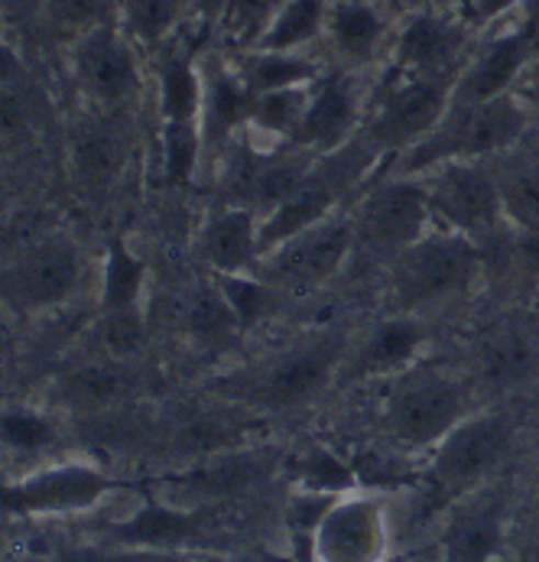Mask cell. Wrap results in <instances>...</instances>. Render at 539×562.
<instances>
[{
	"label": "cell",
	"mask_w": 539,
	"mask_h": 562,
	"mask_svg": "<svg viewBox=\"0 0 539 562\" xmlns=\"http://www.w3.org/2000/svg\"><path fill=\"white\" fill-rule=\"evenodd\" d=\"M355 325L358 322H322L280 341L250 368L228 371L218 384V397L257 413L306 409L338 387Z\"/></svg>",
	"instance_id": "6da1fadb"
},
{
	"label": "cell",
	"mask_w": 539,
	"mask_h": 562,
	"mask_svg": "<svg viewBox=\"0 0 539 562\" xmlns=\"http://www.w3.org/2000/svg\"><path fill=\"white\" fill-rule=\"evenodd\" d=\"M491 290L484 247L464 235L433 228L378 273L384 310L442 322Z\"/></svg>",
	"instance_id": "7a4b0ae2"
},
{
	"label": "cell",
	"mask_w": 539,
	"mask_h": 562,
	"mask_svg": "<svg viewBox=\"0 0 539 562\" xmlns=\"http://www.w3.org/2000/svg\"><path fill=\"white\" fill-rule=\"evenodd\" d=\"M481 403L462 361L429 355L378 384V426L400 452H433Z\"/></svg>",
	"instance_id": "3957f363"
},
{
	"label": "cell",
	"mask_w": 539,
	"mask_h": 562,
	"mask_svg": "<svg viewBox=\"0 0 539 562\" xmlns=\"http://www.w3.org/2000/svg\"><path fill=\"white\" fill-rule=\"evenodd\" d=\"M534 134V108L520 91L481 101L452 104L442 124L413 150L386 162L390 172L416 176L439 162H491L524 147Z\"/></svg>",
	"instance_id": "277c9868"
},
{
	"label": "cell",
	"mask_w": 539,
	"mask_h": 562,
	"mask_svg": "<svg viewBox=\"0 0 539 562\" xmlns=\"http://www.w3.org/2000/svg\"><path fill=\"white\" fill-rule=\"evenodd\" d=\"M355 222V270H371L374 277L403 254L409 244L436 228L429 195L419 176L378 169L368 186L351 202Z\"/></svg>",
	"instance_id": "5b68a950"
},
{
	"label": "cell",
	"mask_w": 539,
	"mask_h": 562,
	"mask_svg": "<svg viewBox=\"0 0 539 562\" xmlns=\"http://www.w3.org/2000/svg\"><path fill=\"white\" fill-rule=\"evenodd\" d=\"M452 91L456 76H413L400 69H381L371 81L361 140L384 166L393 162L442 124L452 108Z\"/></svg>",
	"instance_id": "8992f818"
},
{
	"label": "cell",
	"mask_w": 539,
	"mask_h": 562,
	"mask_svg": "<svg viewBox=\"0 0 539 562\" xmlns=\"http://www.w3.org/2000/svg\"><path fill=\"white\" fill-rule=\"evenodd\" d=\"M517 423L507 409H474L429 452L426 507L456 504L468 491L487 484L494 469L507 459Z\"/></svg>",
	"instance_id": "52a82bcc"
},
{
	"label": "cell",
	"mask_w": 539,
	"mask_h": 562,
	"mask_svg": "<svg viewBox=\"0 0 539 562\" xmlns=\"http://www.w3.org/2000/svg\"><path fill=\"white\" fill-rule=\"evenodd\" d=\"M462 368L481 401L514 397L539 384V310H504L481 322L462 351Z\"/></svg>",
	"instance_id": "ba28073f"
},
{
	"label": "cell",
	"mask_w": 539,
	"mask_h": 562,
	"mask_svg": "<svg viewBox=\"0 0 539 562\" xmlns=\"http://www.w3.org/2000/svg\"><path fill=\"white\" fill-rule=\"evenodd\" d=\"M66 72L88 111L127 114L147 91L141 46L121 26V20L69 40Z\"/></svg>",
	"instance_id": "9c48e42d"
},
{
	"label": "cell",
	"mask_w": 539,
	"mask_h": 562,
	"mask_svg": "<svg viewBox=\"0 0 539 562\" xmlns=\"http://www.w3.org/2000/svg\"><path fill=\"white\" fill-rule=\"evenodd\" d=\"M124 487L94 462L53 459L10 482H0V514L16 520L81 517L108 504Z\"/></svg>",
	"instance_id": "30bf717a"
},
{
	"label": "cell",
	"mask_w": 539,
	"mask_h": 562,
	"mask_svg": "<svg viewBox=\"0 0 539 562\" xmlns=\"http://www.w3.org/2000/svg\"><path fill=\"white\" fill-rule=\"evenodd\" d=\"M355 267V222L351 209L306 228L303 235L263 254L257 273L270 280L293 303H306L312 296L335 286Z\"/></svg>",
	"instance_id": "8fae6325"
},
{
	"label": "cell",
	"mask_w": 539,
	"mask_h": 562,
	"mask_svg": "<svg viewBox=\"0 0 539 562\" xmlns=\"http://www.w3.org/2000/svg\"><path fill=\"white\" fill-rule=\"evenodd\" d=\"M416 176L426 186L436 228L464 235L481 247L501 241L510 232L491 162H439Z\"/></svg>",
	"instance_id": "7c38bea8"
},
{
	"label": "cell",
	"mask_w": 539,
	"mask_h": 562,
	"mask_svg": "<svg viewBox=\"0 0 539 562\" xmlns=\"http://www.w3.org/2000/svg\"><path fill=\"white\" fill-rule=\"evenodd\" d=\"M439 322L396 310H378L371 319L358 322L348 358L338 374V387H378L390 378L416 368L436 355Z\"/></svg>",
	"instance_id": "4fadbf2b"
},
{
	"label": "cell",
	"mask_w": 539,
	"mask_h": 562,
	"mask_svg": "<svg viewBox=\"0 0 539 562\" xmlns=\"http://www.w3.org/2000/svg\"><path fill=\"white\" fill-rule=\"evenodd\" d=\"M225 527L218 507H189L147 494L127 517L111 520L104 543L131 550H166V553H199L222 540Z\"/></svg>",
	"instance_id": "5bb4252c"
},
{
	"label": "cell",
	"mask_w": 539,
	"mask_h": 562,
	"mask_svg": "<svg viewBox=\"0 0 539 562\" xmlns=\"http://www.w3.org/2000/svg\"><path fill=\"white\" fill-rule=\"evenodd\" d=\"M371 81L374 76L328 66L308 88L306 117L290 147H300L312 157H332L351 147L364 127Z\"/></svg>",
	"instance_id": "9a60e30c"
},
{
	"label": "cell",
	"mask_w": 539,
	"mask_h": 562,
	"mask_svg": "<svg viewBox=\"0 0 539 562\" xmlns=\"http://www.w3.org/2000/svg\"><path fill=\"white\" fill-rule=\"evenodd\" d=\"M478 33L452 7H406L384 69L413 76H459Z\"/></svg>",
	"instance_id": "2e32d148"
},
{
	"label": "cell",
	"mask_w": 539,
	"mask_h": 562,
	"mask_svg": "<svg viewBox=\"0 0 539 562\" xmlns=\"http://www.w3.org/2000/svg\"><path fill=\"white\" fill-rule=\"evenodd\" d=\"M277 465H280V456H273L270 449L237 446L228 452L189 462L186 469L172 472L156 494L176 504H189V507H222L263 487L277 472Z\"/></svg>",
	"instance_id": "e0dca14e"
},
{
	"label": "cell",
	"mask_w": 539,
	"mask_h": 562,
	"mask_svg": "<svg viewBox=\"0 0 539 562\" xmlns=\"http://www.w3.org/2000/svg\"><path fill=\"white\" fill-rule=\"evenodd\" d=\"M539 36L534 23H497L481 33V43L471 46L464 66L456 76L452 104H481L501 94L517 91L527 66L537 56Z\"/></svg>",
	"instance_id": "ac0fdd59"
},
{
	"label": "cell",
	"mask_w": 539,
	"mask_h": 562,
	"mask_svg": "<svg viewBox=\"0 0 539 562\" xmlns=\"http://www.w3.org/2000/svg\"><path fill=\"white\" fill-rule=\"evenodd\" d=\"M400 13L390 0H332L322 49L328 66L378 76L390 59Z\"/></svg>",
	"instance_id": "d6986e66"
},
{
	"label": "cell",
	"mask_w": 539,
	"mask_h": 562,
	"mask_svg": "<svg viewBox=\"0 0 539 562\" xmlns=\"http://www.w3.org/2000/svg\"><path fill=\"white\" fill-rule=\"evenodd\" d=\"M390 514L378 494H341L308 540L312 562H384Z\"/></svg>",
	"instance_id": "ffe728a7"
},
{
	"label": "cell",
	"mask_w": 539,
	"mask_h": 562,
	"mask_svg": "<svg viewBox=\"0 0 539 562\" xmlns=\"http://www.w3.org/2000/svg\"><path fill=\"white\" fill-rule=\"evenodd\" d=\"M85 283V257L66 235L33 244L13 267L7 290L23 310H59L72 303Z\"/></svg>",
	"instance_id": "44dd1931"
},
{
	"label": "cell",
	"mask_w": 539,
	"mask_h": 562,
	"mask_svg": "<svg viewBox=\"0 0 539 562\" xmlns=\"http://www.w3.org/2000/svg\"><path fill=\"white\" fill-rule=\"evenodd\" d=\"M510 504L504 487L481 484L449 504L442 524V562H497L507 543Z\"/></svg>",
	"instance_id": "7402d4cb"
},
{
	"label": "cell",
	"mask_w": 539,
	"mask_h": 562,
	"mask_svg": "<svg viewBox=\"0 0 539 562\" xmlns=\"http://www.w3.org/2000/svg\"><path fill=\"white\" fill-rule=\"evenodd\" d=\"M134 162V137L124 114L91 111L69 137V172L88 195H104L121 186Z\"/></svg>",
	"instance_id": "603a6c76"
},
{
	"label": "cell",
	"mask_w": 539,
	"mask_h": 562,
	"mask_svg": "<svg viewBox=\"0 0 539 562\" xmlns=\"http://www.w3.org/2000/svg\"><path fill=\"white\" fill-rule=\"evenodd\" d=\"M254 108V91L240 76L234 56L209 53L202 56V140H205V176L215 160L247 131Z\"/></svg>",
	"instance_id": "cb8c5ba5"
},
{
	"label": "cell",
	"mask_w": 539,
	"mask_h": 562,
	"mask_svg": "<svg viewBox=\"0 0 539 562\" xmlns=\"http://www.w3.org/2000/svg\"><path fill=\"white\" fill-rule=\"evenodd\" d=\"M195 254L205 273H250L263 260L260 215L237 202H218L199 225Z\"/></svg>",
	"instance_id": "d4e9b609"
},
{
	"label": "cell",
	"mask_w": 539,
	"mask_h": 562,
	"mask_svg": "<svg viewBox=\"0 0 539 562\" xmlns=\"http://www.w3.org/2000/svg\"><path fill=\"white\" fill-rule=\"evenodd\" d=\"M144 378L137 374L134 361L124 358H104V361H88L76 371H69L59 381V403L85 413V416H104V413H121L141 397Z\"/></svg>",
	"instance_id": "484cf974"
},
{
	"label": "cell",
	"mask_w": 539,
	"mask_h": 562,
	"mask_svg": "<svg viewBox=\"0 0 539 562\" xmlns=\"http://www.w3.org/2000/svg\"><path fill=\"white\" fill-rule=\"evenodd\" d=\"M154 98L159 124L169 121H195L202 114V56L186 53L169 40L156 49Z\"/></svg>",
	"instance_id": "4316f807"
},
{
	"label": "cell",
	"mask_w": 539,
	"mask_h": 562,
	"mask_svg": "<svg viewBox=\"0 0 539 562\" xmlns=\"http://www.w3.org/2000/svg\"><path fill=\"white\" fill-rule=\"evenodd\" d=\"M240 76L254 94L263 91H280V88H296V85H312L325 69L328 59H322L315 49H244L234 56Z\"/></svg>",
	"instance_id": "83f0119b"
},
{
	"label": "cell",
	"mask_w": 539,
	"mask_h": 562,
	"mask_svg": "<svg viewBox=\"0 0 539 562\" xmlns=\"http://www.w3.org/2000/svg\"><path fill=\"white\" fill-rule=\"evenodd\" d=\"M0 452L10 459L30 462V469H36V465L53 462L63 452V432L56 419L43 409L3 406L0 409Z\"/></svg>",
	"instance_id": "f1b7e54d"
},
{
	"label": "cell",
	"mask_w": 539,
	"mask_h": 562,
	"mask_svg": "<svg viewBox=\"0 0 539 562\" xmlns=\"http://www.w3.org/2000/svg\"><path fill=\"white\" fill-rule=\"evenodd\" d=\"M182 331L202 351H222V348L228 351L234 341L244 338L232 306L222 296L218 283L212 280V273H205V280L192 290L186 313H182Z\"/></svg>",
	"instance_id": "f546056e"
},
{
	"label": "cell",
	"mask_w": 539,
	"mask_h": 562,
	"mask_svg": "<svg viewBox=\"0 0 539 562\" xmlns=\"http://www.w3.org/2000/svg\"><path fill=\"white\" fill-rule=\"evenodd\" d=\"M212 280L218 283L222 296L228 300L234 319H237L240 331H244V338L250 331H260V328L273 325V322L293 306V300L283 296L257 270H250V273H212Z\"/></svg>",
	"instance_id": "4dcf8cb0"
},
{
	"label": "cell",
	"mask_w": 539,
	"mask_h": 562,
	"mask_svg": "<svg viewBox=\"0 0 539 562\" xmlns=\"http://www.w3.org/2000/svg\"><path fill=\"white\" fill-rule=\"evenodd\" d=\"M147 260L131 250L124 238L111 241L101 263V316L117 313H147Z\"/></svg>",
	"instance_id": "1f68e13d"
},
{
	"label": "cell",
	"mask_w": 539,
	"mask_h": 562,
	"mask_svg": "<svg viewBox=\"0 0 539 562\" xmlns=\"http://www.w3.org/2000/svg\"><path fill=\"white\" fill-rule=\"evenodd\" d=\"M497 186H501V199H504V212L510 228H524V225H539V150L517 147L510 154H504L501 160H491Z\"/></svg>",
	"instance_id": "d6a6232c"
},
{
	"label": "cell",
	"mask_w": 539,
	"mask_h": 562,
	"mask_svg": "<svg viewBox=\"0 0 539 562\" xmlns=\"http://www.w3.org/2000/svg\"><path fill=\"white\" fill-rule=\"evenodd\" d=\"M159 176L172 189L192 186L205 176V140L195 121L159 124Z\"/></svg>",
	"instance_id": "836d02e7"
},
{
	"label": "cell",
	"mask_w": 539,
	"mask_h": 562,
	"mask_svg": "<svg viewBox=\"0 0 539 562\" xmlns=\"http://www.w3.org/2000/svg\"><path fill=\"white\" fill-rule=\"evenodd\" d=\"M328 3L332 0H287L254 49H287V53L318 49L325 36Z\"/></svg>",
	"instance_id": "e575fe53"
},
{
	"label": "cell",
	"mask_w": 539,
	"mask_h": 562,
	"mask_svg": "<svg viewBox=\"0 0 539 562\" xmlns=\"http://www.w3.org/2000/svg\"><path fill=\"white\" fill-rule=\"evenodd\" d=\"M189 0H121V26L141 49H159L176 40Z\"/></svg>",
	"instance_id": "d590c367"
},
{
	"label": "cell",
	"mask_w": 539,
	"mask_h": 562,
	"mask_svg": "<svg viewBox=\"0 0 539 562\" xmlns=\"http://www.w3.org/2000/svg\"><path fill=\"white\" fill-rule=\"evenodd\" d=\"M296 487L300 491H312V494H332V497H341V494H351L358 491V475H355V465L348 459H341L335 449H325V446H312L300 456L296 462Z\"/></svg>",
	"instance_id": "8d00e7d4"
},
{
	"label": "cell",
	"mask_w": 539,
	"mask_h": 562,
	"mask_svg": "<svg viewBox=\"0 0 539 562\" xmlns=\"http://www.w3.org/2000/svg\"><path fill=\"white\" fill-rule=\"evenodd\" d=\"M40 20L76 40L88 30L121 20V0H40Z\"/></svg>",
	"instance_id": "74e56055"
},
{
	"label": "cell",
	"mask_w": 539,
	"mask_h": 562,
	"mask_svg": "<svg viewBox=\"0 0 539 562\" xmlns=\"http://www.w3.org/2000/svg\"><path fill=\"white\" fill-rule=\"evenodd\" d=\"M287 0H225L222 3V36L234 53L254 49Z\"/></svg>",
	"instance_id": "f35d334b"
},
{
	"label": "cell",
	"mask_w": 539,
	"mask_h": 562,
	"mask_svg": "<svg viewBox=\"0 0 539 562\" xmlns=\"http://www.w3.org/2000/svg\"><path fill=\"white\" fill-rule=\"evenodd\" d=\"M36 137V124L20 85H0V150H20Z\"/></svg>",
	"instance_id": "ab89813d"
},
{
	"label": "cell",
	"mask_w": 539,
	"mask_h": 562,
	"mask_svg": "<svg viewBox=\"0 0 539 562\" xmlns=\"http://www.w3.org/2000/svg\"><path fill=\"white\" fill-rule=\"evenodd\" d=\"M527 0H456V13L474 33H484L504 20H510V13H517Z\"/></svg>",
	"instance_id": "60d3db41"
},
{
	"label": "cell",
	"mask_w": 539,
	"mask_h": 562,
	"mask_svg": "<svg viewBox=\"0 0 539 562\" xmlns=\"http://www.w3.org/2000/svg\"><path fill=\"white\" fill-rule=\"evenodd\" d=\"M46 562H121V547H111L104 540L69 543V547H59Z\"/></svg>",
	"instance_id": "b9f144b4"
},
{
	"label": "cell",
	"mask_w": 539,
	"mask_h": 562,
	"mask_svg": "<svg viewBox=\"0 0 539 562\" xmlns=\"http://www.w3.org/2000/svg\"><path fill=\"white\" fill-rule=\"evenodd\" d=\"M20 79H23L20 53L7 43V36H0V85H20Z\"/></svg>",
	"instance_id": "7bdbcfd3"
},
{
	"label": "cell",
	"mask_w": 539,
	"mask_h": 562,
	"mask_svg": "<svg viewBox=\"0 0 539 562\" xmlns=\"http://www.w3.org/2000/svg\"><path fill=\"white\" fill-rule=\"evenodd\" d=\"M0 10H3V16H10L13 10L16 13H40V0H0Z\"/></svg>",
	"instance_id": "ee69618b"
},
{
	"label": "cell",
	"mask_w": 539,
	"mask_h": 562,
	"mask_svg": "<svg viewBox=\"0 0 539 562\" xmlns=\"http://www.w3.org/2000/svg\"><path fill=\"white\" fill-rule=\"evenodd\" d=\"M7 212H10V192H7V186L0 182V222L7 218Z\"/></svg>",
	"instance_id": "f6af8a7d"
},
{
	"label": "cell",
	"mask_w": 539,
	"mask_h": 562,
	"mask_svg": "<svg viewBox=\"0 0 539 562\" xmlns=\"http://www.w3.org/2000/svg\"><path fill=\"white\" fill-rule=\"evenodd\" d=\"M7 557V537H3V527H0V560Z\"/></svg>",
	"instance_id": "bcb514c9"
},
{
	"label": "cell",
	"mask_w": 539,
	"mask_h": 562,
	"mask_svg": "<svg viewBox=\"0 0 539 562\" xmlns=\"http://www.w3.org/2000/svg\"><path fill=\"white\" fill-rule=\"evenodd\" d=\"M3 30H7V16H3V10H0V36H3Z\"/></svg>",
	"instance_id": "7dc6e473"
},
{
	"label": "cell",
	"mask_w": 539,
	"mask_h": 562,
	"mask_svg": "<svg viewBox=\"0 0 539 562\" xmlns=\"http://www.w3.org/2000/svg\"><path fill=\"white\" fill-rule=\"evenodd\" d=\"M222 562H267V560H250V557H244V560H222Z\"/></svg>",
	"instance_id": "c3c4849f"
},
{
	"label": "cell",
	"mask_w": 539,
	"mask_h": 562,
	"mask_svg": "<svg viewBox=\"0 0 539 562\" xmlns=\"http://www.w3.org/2000/svg\"><path fill=\"white\" fill-rule=\"evenodd\" d=\"M534 562H539V547H537V553H534Z\"/></svg>",
	"instance_id": "681fc988"
},
{
	"label": "cell",
	"mask_w": 539,
	"mask_h": 562,
	"mask_svg": "<svg viewBox=\"0 0 539 562\" xmlns=\"http://www.w3.org/2000/svg\"><path fill=\"white\" fill-rule=\"evenodd\" d=\"M0 562H23V560H7V557H3V560H0Z\"/></svg>",
	"instance_id": "f907efd6"
},
{
	"label": "cell",
	"mask_w": 539,
	"mask_h": 562,
	"mask_svg": "<svg viewBox=\"0 0 539 562\" xmlns=\"http://www.w3.org/2000/svg\"><path fill=\"white\" fill-rule=\"evenodd\" d=\"M537 303H539V296H537ZM537 310H539V306H537Z\"/></svg>",
	"instance_id": "816d5d0a"
}]
</instances>
